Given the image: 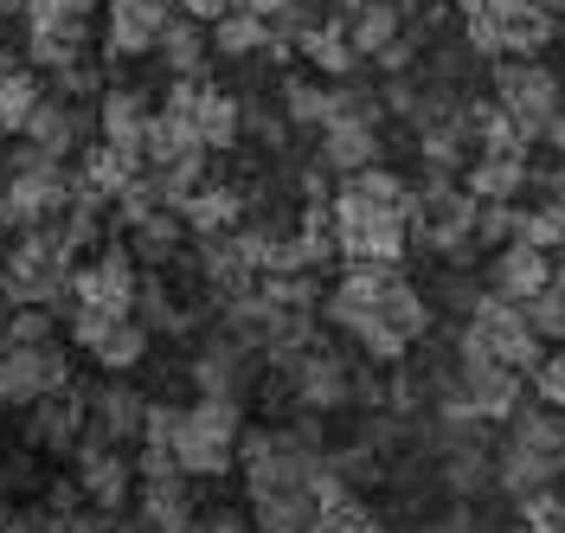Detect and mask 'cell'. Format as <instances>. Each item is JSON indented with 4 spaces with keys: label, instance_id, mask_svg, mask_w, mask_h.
<instances>
[{
    "label": "cell",
    "instance_id": "cell-20",
    "mask_svg": "<svg viewBox=\"0 0 565 533\" xmlns=\"http://www.w3.org/2000/svg\"><path fill=\"white\" fill-rule=\"evenodd\" d=\"M84 430H90V418H84V392L77 386L26 405V444H33L39 457H71L84 444Z\"/></svg>",
    "mask_w": 565,
    "mask_h": 533
},
{
    "label": "cell",
    "instance_id": "cell-32",
    "mask_svg": "<svg viewBox=\"0 0 565 533\" xmlns=\"http://www.w3.org/2000/svg\"><path fill=\"white\" fill-rule=\"evenodd\" d=\"M180 245H186V218L180 213H148L129 225V257L136 264H174Z\"/></svg>",
    "mask_w": 565,
    "mask_h": 533
},
{
    "label": "cell",
    "instance_id": "cell-12",
    "mask_svg": "<svg viewBox=\"0 0 565 533\" xmlns=\"http://www.w3.org/2000/svg\"><path fill=\"white\" fill-rule=\"evenodd\" d=\"M289 398L302 405V412H341L353 398V366L341 360V348H328V341H309V348H296V354L277 366Z\"/></svg>",
    "mask_w": 565,
    "mask_h": 533
},
{
    "label": "cell",
    "instance_id": "cell-49",
    "mask_svg": "<svg viewBox=\"0 0 565 533\" xmlns=\"http://www.w3.org/2000/svg\"><path fill=\"white\" fill-rule=\"evenodd\" d=\"M546 148H553V154H559V161H565V109H559V116H553V129H546Z\"/></svg>",
    "mask_w": 565,
    "mask_h": 533
},
{
    "label": "cell",
    "instance_id": "cell-7",
    "mask_svg": "<svg viewBox=\"0 0 565 533\" xmlns=\"http://www.w3.org/2000/svg\"><path fill=\"white\" fill-rule=\"evenodd\" d=\"M412 245L437 250L450 264H476V193L430 174V186L412 193Z\"/></svg>",
    "mask_w": 565,
    "mask_h": 533
},
{
    "label": "cell",
    "instance_id": "cell-2",
    "mask_svg": "<svg viewBox=\"0 0 565 533\" xmlns=\"http://www.w3.org/2000/svg\"><path fill=\"white\" fill-rule=\"evenodd\" d=\"M71 270H77V250L65 245L58 225L13 232V245L0 250V302H7V309H52V316H71Z\"/></svg>",
    "mask_w": 565,
    "mask_h": 533
},
{
    "label": "cell",
    "instance_id": "cell-10",
    "mask_svg": "<svg viewBox=\"0 0 565 533\" xmlns=\"http://www.w3.org/2000/svg\"><path fill=\"white\" fill-rule=\"evenodd\" d=\"M71 386V354L65 341H33V348H13L0 341V412H26L39 398Z\"/></svg>",
    "mask_w": 565,
    "mask_h": 533
},
{
    "label": "cell",
    "instance_id": "cell-24",
    "mask_svg": "<svg viewBox=\"0 0 565 533\" xmlns=\"http://www.w3.org/2000/svg\"><path fill=\"white\" fill-rule=\"evenodd\" d=\"M334 26L348 33L353 58H373V65H380L392 45L405 39V7H398V0H348Z\"/></svg>",
    "mask_w": 565,
    "mask_h": 533
},
{
    "label": "cell",
    "instance_id": "cell-30",
    "mask_svg": "<svg viewBox=\"0 0 565 533\" xmlns=\"http://www.w3.org/2000/svg\"><path fill=\"white\" fill-rule=\"evenodd\" d=\"M462 186H469L482 206H514L521 186H527V161H514V154H476Z\"/></svg>",
    "mask_w": 565,
    "mask_h": 533
},
{
    "label": "cell",
    "instance_id": "cell-37",
    "mask_svg": "<svg viewBox=\"0 0 565 533\" xmlns=\"http://www.w3.org/2000/svg\"><path fill=\"white\" fill-rule=\"evenodd\" d=\"M353 200H366V206H386V213H412V186L392 174V168H360V174L341 180Z\"/></svg>",
    "mask_w": 565,
    "mask_h": 533
},
{
    "label": "cell",
    "instance_id": "cell-27",
    "mask_svg": "<svg viewBox=\"0 0 565 533\" xmlns=\"http://www.w3.org/2000/svg\"><path fill=\"white\" fill-rule=\"evenodd\" d=\"M180 218H186L193 238H206V232H238V225H245V193H238V186H218V180H200V186L180 200Z\"/></svg>",
    "mask_w": 565,
    "mask_h": 533
},
{
    "label": "cell",
    "instance_id": "cell-19",
    "mask_svg": "<svg viewBox=\"0 0 565 533\" xmlns=\"http://www.w3.org/2000/svg\"><path fill=\"white\" fill-rule=\"evenodd\" d=\"M559 250H540V245H501L489 257V296H501V302H527V296H540L546 284H559V264H553Z\"/></svg>",
    "mask_w": 565,
    "mask_h": 533
},
{
    "label": "cell",
    "instance_id": "cell-43",
    "mask_svg": "<svg viewBox=\"0 0 565 533\" xmlns=\"http://www.w3.org/2000/svg\"><path fill=\"white\" fill-rule=\"evenodd\" d=\"M437 533H494V521L482 514V508H476V501H457V508L437 521Z\"/></svg>",
    "mask_w": 565,
    "mask_h": 533
},
{
    "label": "cell",
    "instance_id": "cell-46",
    "mask_svg": "<svg viewBox=\"0 0 565 533\" xmlns=\"http://www.w3.org/2000/svg\"><path fill=\"white\" fill-rule=\"evenodd\" d=\"M174 7H180V13H193V20H206V26H212V20H218V13H225L232 0H174Z\"/></svg>",
    "mask_w": 565,
    "mask_h": 533
},
{
    "label": "cell",
    "instance_id": "cell-15",
    "mask_svg": "<svg viewBox=\"0 0 565 533\" xmlns=\"http://www.w3.org/2000/svg\"><path fill=\"white\" fill-rule=\"evenodd\" d=\"M65 321H71V341L97 360L104 373H136L141 360H148V341H154L136 316H109V309H71Z\"/></svg>",
    "mask_w": 565,
    "mask_h": 533
},
{
    "label": "cell",
    "instance_id": "cell-1",
    "mask_svg": "<svg viewBox=\"0 0 565 533\" xmlns=\"http://www.w3.org/2000/svg\"><path fill=\"white\" fill-rule=\"evenodd\" d=\"M321 316L353 334L373 366H398L430 334V302L405 270H341V284L321 296Z\"/></svg>",
    "mask_w": 565,
    "mask_h": 533
},
{
    "label": "cell",
    "instance_id": "cell-16",
    "mask_svg": "<svg viewBox=\"0 0 565 533\" xmlns=\"http://www.w3.org/2000/svg\"><path fill=\"white\" fill-rule=\"evenodd\" d=\"M71 482H77V495L84 508H97V514H122L129 495H136V462L122 457V444H104V437H90L84 430V444L71 450Z\"/></svg>",
    "mask_w": 565,
    "mask_h": 533
},
{
    "label": "cell",
    "instance_id": "cell-11",
    "mask_svg": "<svg viewBox=\"0 0 565 533\" xmlns=\"http://www.w3.org/2000/svg\"><path fill=\"white\" fill-rule=\"evenodd\" d=\"M462 26H469V52H482V58H533L559 20L533 0H494L482 20H462Z\"/></svg>",
    "mask_w": 565,
    "mask_h": 533
},
{
    "label": "cell",
    "instance_id": "cell-22",
    "mask_svg": "<svg viewBox=\"0 0 565 533\" xmlns=\"http://www.w3.org/2000/svg\"><path fill=\"white\" fill-rule=\"evenodd\" d=\"M90 136H97V109H84V104H71V97H52V90H45L33 129H26L20 142H33L39 154L65 161V154H84V148H90Z\"/></svg>",
    "mask_w": 565,
    "mask_h": 533
},
{
    "label": "cell",
    "instance_id": "cell-26",
    "mask_svg": "<svg viewBox=\"0 0 565 533\" xmlns=\"http://www.w3.org/2000/svg\"><path fill=\"white\" fill-rule=\"evenodd\" d=\"M321 168L328 174H360V168H380V122H360V116H341L321 129Z\"/></svg>",
    "mask_w": 565,
    "mask_h": 533
},
{
    "label": "cell",
    "instance_id": "cell-51",
    "mask_svg": "<svg viewBox=\"0 0 565 533\" xmlns=\"http://www.w3.org/2000/svg\"><path fill=\"white\" fill-rule=\"evenodd\" d=\"M546 533H565V501H559V514H553V521H546Z\"/></svg>",
    "mask_w": 565,
    "mask_h": 533
},
{
    "label": "cell",
    "instance_id": "cell-44",
    "mask_svg": "<svg viewBox=\"0 0 565 533\" xmlns=\"http://www.w3.org/2000/svg\"><path fill=\"white\" fill-rule=\"evenodd\" d=\"M97 527H104L97 514H77V508H71V514H52V508H45V521H39L33 533H97Z\"/></svg>",
    "mask_w": 565,
    "mask_h": 533
},
{
    "label": "cell",
    "instance_id": "cell-36",
    "mask_svg": "<svg viewBox=\"0 0 565 533\" xmlns=\"http://www.w3.org/2000/svg\"><path fill=\"white\" fill-rule=\"evenodd\" d=\"M296 52H302V58H309L321 77H348V72H353V45H348V33H341V26H328V20H321L316 33L296 39Z\"/></svg>",
    "mask_w": 565,
    "mask_h": 533
},
{
    "label": "cell",
    "instance_id": "cell-52",
    "mask_svg": "<svg viewBox=\"0 0 565 533\" xmlns=\"http://www.w3.org/2000/svg\"><path fill=\"white\" fill-rule=\"evenodd\" d=\"M553 200H565V161H559V180H553Z\"/></svg>",
    "mask_w": 565,
    "mask_h": 533
},
{
    "label": "cell",
    "instance_id": "cell-47",
    "mask_svg": "<svg viewBox=\"0 0 565 533\" xmlns=\"http://www.w3.org/2000/svg\"><path fill=\"white\" fill-rule=\"evenodd\" d=\"M232 7H238V13H257V20H277L289 0H232Z\"/></svg>",
    "mask_w": 565,
    "mask_h": 533
},
{
    "label": "cell",
    "instance_id": "cell-13",
    "mask_svg": "<svg viewBox=\"0 0 565 533\" xmlns=\"http://www.w3.org/2000/svg\"><path fill=\"white\" fill-rule=\"evenodd\" d=\"M186 373H193L200 398H238V405H245L250 392H257V380L270 373V360L225 328V334L200 341V354H193V366H186Z\"/></svg>",
    "mask_w": 565,
    "mask_h": 533
},
{
    "label": "cell",
    "instance_id": "cell-45",
    "mask_svg": "<svg viewBox=\"0 0 565 533\" xmlns=\"http://www.w3.org/2000/svg\"><path fill=\"white\" fill-rule=\"evenodd\" d=\"M193 533H245V514L238 508H200Z\"/></svg>",
    "mask_w": 565,
    "mask_h": 533
},
{
    "label": "cell",
    "instance_id": "cell-38",
    "mask_svg": "<svg viewBox=\"0 0 565 533\" xmlns=\"http://www.w3.org/2000/svg\"><path fill=\"white\" fill-rule=\"evenodd\" d=\"M328 109H334V97H328V84H321V77H289V84H282V122H289V129H296V122L321 129V122H328Z\"/></svg>",
    "mask_w": 565,
    "mask_h": 533
},
{
    "label": "cell",
    "instance_id": "cell-29",
    "mask_svg": "<svg viewBox=\"0 0 565 533\" xmlns=\"http://www.w3.org/2000/svg\"><path fill=\"white\" fill-rule=\"evenodd\" d=\"M508 437L527 444L533 457H546L565 476V412L559 405H546V398H540V405H521V412L508 418Z\"/></svg>",
    "mask_w": 565,
    "mask_h": 533
},
{
    "label": "cell",
    "instance_id": "cell-18",
    "mask_svg": "<svg viewBox=\"0 0 565 533\" xmlns=\"http://www.w3.org/2000/svg\"><path fill=\"white\" fill-rule=\"evenodd\" d=\"M174 13H180L174 0H104L109 58H148V52L161 45V33H168Z\"/></svg>",
    "mask_w": 565,
    "mask_h": 533
},
{
    "label": "cell",
    "instance_id": "cell-42",
    "mask_svg": "<svg viewBox=\"0 0 565 533\" xmlns=\"http://www.w3.org/2000/svg\"><path fill=\"white\" fill-rule=\"evenodd\" d=\"M33 489H39L33 457H7V469H0V495H7V501H26Z\"/></svg>",
    "mask_w": 565,
    "mask_h": 533
},
{
    "label": "cell",
    "instance_id": "cell-6",
    "mask_svg": "<svg viewBox=\"0 0 565 533\" xmlns=\"http://www.w3.org/2000/svg\"><path fill=\"white\" fill-rule=\"evenodd\" d=\"M462 360H501L514 373H533L546 360V341L533 334V321L521 302H501V296H482L476 316L462 321V341H457Z\"/></svg>",
    "mask_w": 565,
    "mask_h": 533
},
{
    "label": "cell",
    "instance_id": "cell-33",
    "mask_svg": "<svg viewBox=\"0 0 565 533\" xmlns=\"http://www.w3.org/2000/svg\"><path fill=\"white\" fill-rule=\"evenodd\" d=\"M136 174H141V154H122V148H109V142H90L84 148V168H77V180L90 193H104V200H116Z\"/></svg>",
    "mask_w": 565,
    "mask_h": 533
},
{
    "label": "cell",
    "instance_id": "cell-8",
    "mask_svg": "<svg viewBox=\"0 0 565 533\" xmlns=\"http://www.w3.org/2000/svg\"><path fill=\"white\" fill-rule=\"evenodd\" d=\"M521 392H527V373L501 366V360H457L450 386L437 392V412L444 418H482V425H508L521 412Z\"/></svg>",
    "mask_w": 565,
    "mask_h": 533
},
{
    "label": "cell",
    "instance_id": "cell-48",
    "mask_svg": "<svg viewBox=\"0 0 565 533\" xmlns=\"http://www.w3.org/2000/svg\"><path fill=\"white\" fill-rule=\"evenodd\" d=\"M489 7H494V0H450V13H457V20H482Z\"/></svg>",
    "mask_w": 565,
    "mask_h": 533
},
{
    "label": "cell",
    "instance_id": "cell-4",
    "mask_svg": "<svg viewBox=\"0 0 565 533\" xmlns=\"http://www.w3.org/2000/svg\"><path fill=\"white\" fill-rule=\"evenodd\" d=\"M328 213H334V257L348 270H398V257L412 250V213L366 206L348 186L328 200Z\"/></svg>",
    "mask_w": 565,
    "mask_h": 533
},
{
    "label": "cell",
    "instance_id": "cell-25",
    "mask_svg": "<svg viewBox=\"0 0 565 533\" xmlns=\"http://www.w3.org/2000/svg\"><path fill=\"white\" fill-rule=\"evenodd\" d=\"M148 116H154V104H148L141 90H129V84H109L104 97H97V142L122 148V154H141Z\"/></svg>",
    "mask_w": 565,
    "mask_h": 533
},
{
    "label": "cell",
    "instance_id": "cell-3",
    "mask_svg": "<svg viewBox=\"0 0 565 533\" xmlns=\"http://www.w3.org/2000/svg\"><path fill=\"white\" fill-rule=\"evenodd\" d=\"M238 437H245V405L238 398H193L174 405V469L193 482H218L238 469Z\"/></svg>",
    "mask_w": 565,
    "mask_h": 533
},
{
    "label": "cell",
    "instance_id": "cell-23",
    "mask_svg": "<svg viewBox=\"0 0 565 533\" xmlns=\"http://www.w3.org/2000/svg\"><path fill=\"white\" fill-rule=\"evenodd\" d=\"M84 418H90V437H104V444H136L141 418H148V398L122 373H109V386L84 392Z\"/></svg>",
    "mask_w": 565,
    "mask_h": 533
},
{
    "label": "cell",
    "instance_id": "cell-14",
    "mask_svg": "<svg viewBox=\"0 0 565 533\" xmlns=\"http://www.w3.org/2000/svg\"><path fill=\"white\" fill-rule=\"evenodd\" d=\"M168 109L193 122V136H200L206 154H225V148H238V136H245V104H238L232 90L206 84V77H174Z\"/></svg>",
    "mask_w": 565,
    "mask_h": 533
},
{
    "label": "cell",
    "instance_id": "cell-34",
    "mask_svg": "<svg viewBox=\"0 0 565 533\" xmlns=\"http://www.w3.org/2000/svg\"><path fill=\"white\" fill-rule=\"evenodd\" d=\"M39 104H45V84H39L33 72H13L0 77V136H26L33 129V116H39Z\"/></svg>",
    "mask_w": 565,
    "mask_h": 533
},
{
    "label": "cell",
    "instance_id": "cell-41",
    "mask_svg": "<svg viewBox=\"0 0 565 533\" xmlns=\"http://www.w3.org/2000/svg\"><path fill=\"white\" fill-rule=\"evenodd\" d=\"M533 392H540L546 405H559V412H565V348H559V354H546L540 366H533Z\"/></svg>",
    "mask_w": 565,
    "mask_h": 533
},
{
    "label": "cell",
    "instance_id": "cell-40",
    "mask_svg": "<svg viewBox=\"0 0 565 533\" xmlns=\"http://www.w3.org/2000/svg\"><path fill=\"white\" fill-rule=\"evenodd\" d=\"M521 309H527V321H533L540 341H565V277L559 284H546L540 296H527Z\"/></svg>",
    "mask_w": 565,
    "mask_h": 533
},
{
    "label": "cell",
    "instance_id": "cell-21",
    "mask_svg": "<svg viewBox=\"0 0 565 533\" xmlns=\"http://www.w3.org/2000/svg\"><path fill=\"white\" fill-rule=\"evenodd\" d=\"M200 521V495H193V476H141L136 495V527L141 533H193Z\"/></svg>",
    "mask_w": 565,
    "mask_h": 533
},
{
    "label": "cell",
    "instance_id": "cell-5",
    "mask_svg": "<svg viewBox=\"0 0 565 533\" xmlns=\"http://www.w3.org/2000/svg\"><path fill=\"white\" fill-rule=\"evenodd\" d=\"M71 186L77 180L65 174V161H52V154H39L33 142L13 148V161H7V174H0V206H7V225L13 232H33V225H58L71 206Z\"/></svg>",
    "mask_w": 565,
    "mask_h": 533
},
{
    "label": "cell",
    "instance_id": "cell-9",
    "mask_svg": "<svg viewBox=\"0 0 565 533\" xmlns=\"http://www.w3.org/2000/svg\"><path fill=\"white\" fill-rule=\"evenodd\" d=\"M494 104L501 116L521 129V142H546V129H553V116H559V77L546 72L540 58H508L501 72H494Z\"/></svg>",
    "mask_w": 565,
    "mask_h": 533
},
{
    "label": "cell",
    "instance_id": "cell-39",
    "mask_svg": "<svg viewBox=\"0 0 565 533\" xmlns=\"http://www.w3.org/2000/svg\"><path fill=\"white\" fill-rule=\"evenodd\" d=\"M521 245L540 250H565V200H540V206H521Z\"/></svg>",
    "mask_w": 565,
    "mask_h": 533
},
{
    "label": "cell",
    "instance_id": "cell-17",
    "mask_svg": "<svg viewBox=\"0 0 565 533\" xmlns=\"http://www.w3.org/2000/svg\"><path fill=\"white\" fill-rule=\"evenodd\" d=\"M136 284H141V264L129 257V245H104L90 264L71 270V309L136 316Z\"/></svg>",
    "mask_w": 565,
    "mask_h": 533
},
{
    "label": "cell",
    "instance_id": "cell-35",
    "mask_svg": "<svg viewBox=\"0 0 565 533\" xmlns=\"http://www.w3.org/2000/svg\"><path fill=\"white\" fill-rule=\"evenodd\" d=\"M136 321L148 328V334H180V328H186V309L174 302V289L161 284V277H148V270H141V284H136Z\"/></svg>",
    "mask_w": 565,
    "mask_h": 533
},
{
    "label": "cell",
    "instance_id": "cell-28",
    "mask_svg": "<svg viewBox=\"0 0 565 533\" xmlns=\"http://www.w3.org/2000/svg\"><path fill=\"white\" fill-rule=\"evenodd\" d=\"M154 58L168 65V77H206V58H212V26L193 20V13H174L168 33L154 45Z\"/></svg>",
    "mask_w": 565,
    "mask_h": 533
},
{
    "label": "cell",
    "instance_id": "cell-53",
    "mask_svg": "<svg viewBox=\"0 0 565 533\" xmlns=\"http://www.w3.org/2000/svg\"><path fill=\"white\" fill-rule=\"evenodd\" d=\"M366 533H386V527H366Z\"/></svg>",
    "mask_w": 565,
    "mask_h": 533
},
{
    "label": "cell",
    "instance_id": "cell-31",
    "mask_svg": "<svg viewBox=\"0 0 565 533\" xmlns=\"http://www.w3.org/2000/svg\"><path fill=\"white\" fill-rule=\"evenodd\" d=\"M257 52H270V20H257V13H238V7H225L218 20H212V58H257Z\"/></svg>",
    "mask_w": 565,
    "mask_h": 533
},
{
    "label": "cell",
    "instance_id": "cell-50",
    "mask_svg": "<svg viewBox=\"0 0 565 533\" xmlns=\"http://www.w3.org/2000/svg\"><path fill=\"white\" fill-rule=\"evenodd\" d=\"M7 13H26V0H0V20H7Z\"/></svg>",
    "mask_w": 565,
    "mask_h": 533
}]
</instances>
